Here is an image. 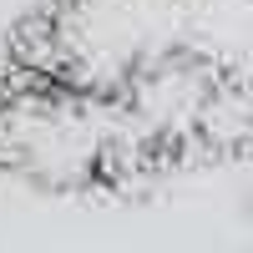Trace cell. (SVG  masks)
I'll return each mask as SVG.
<instances>
[{
  "instance_id": "1",
  "label": "cell",
  "mask_w": 253,
  "mask_h": 253,
  "mask_svg": "<svg viewBox=\"0 0 253 253\" xmlns=\"http://www.w3.org/2000/svg\"><path fill=\"white\" fill-rule=\"evenodd\" d=\"M112 96H91L31 71H0V167L41 193L101 187Z\"/></svg>"
},
{
  "instance_id": "2",
  "label": "cell",
  "mask_w": 253,
  "mask_h": 253,
  "mask_svg": "<svg viewBox=\"0 0 253 253\" xmlns=\"http://www.w3.org/2000/svg\"><path fill=\"white\" fill-rule=\"evenodd\" d=\"M213 71H218L213 56L172 41V46H162L157 56H147L142 66L122 81V91L112 101L122 107V117L172 162L182 152H193V126H198V107L208 96Z\"/></svg>"
},
{
  "instance_id": "3",
  "label": "cell",
  "mask_w": 253,
  "mask_h": 253,
  "mask_svg": "<svg viewBox=\"0 0 253 253\" xmlns=\"http://www.w3.org/2000/svg\"><path fill=\"white\" fill-rule=\"evenodd\" d=\"M193 147L218 152V157L253 152V71H238V66H218L213 71L208 96L198 107Z\"/></svg>"
}]
</instances>
